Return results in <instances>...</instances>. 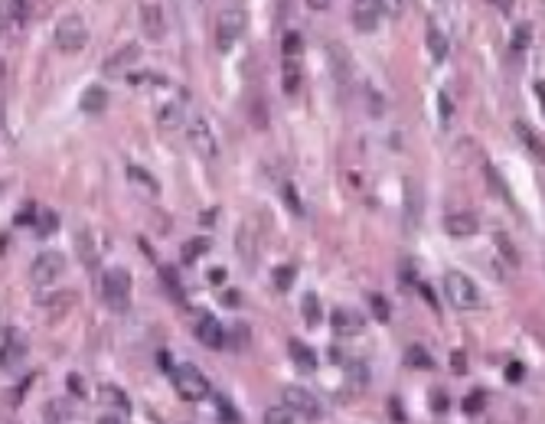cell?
I'll list each match as a JSON object with an SVG mask.
<instances>
[{"label": "cell", "instance_id": "7402d4cb", "mask_svg": "<svg viewBox=\"0 0 545 424\" xmlns=\"http://www.w3.org/2000/svg\"><path fill=\"white\" fill-rule=\"evenodd\" d=\"M105 105H108V92L101 85H88L82 92V98H79V108L85 114H98V111H105Z\"/></svg>", "mask_w": 545, "mask_h": 424}, {"label": "cell", "instance_id": "bcb514c9", "mask_svg": "<svg viewBox=\"0 0 545 424\" xmlns=\"http://www.w3.org/2000/svg\"><path fill=\"white\" fill-rule=\"evenodd\" d=\"M219 408H222V414L229 418V424H239V414L229 408V401H226V398H219Z\"/></svg>", "mask_w": 545, "mask_h": 424}, {"label": "cell", "instance_id": "5b68a950", "mask_svg": "<svg viewBox=\"0 0 545 424\" xmlns=\"http://www.w3.org/2000/svg\"><path fill=\"white\" fill-rule=\"evenodd\" d=\"M170 375H173V388H177V395L183 401H203V398H209V379L196 366H177Z\"/></svg>", "mask_w": 545, "mask_h": 424}, {"label": "cell", "instance_id": "e575fe53", "mask_svg": "<svg viewBox=\"0 0 545 424\" xmlns=\"http://www.w3.org/2000/svg\"><path fill=\"white\" fill-rule=\"evenodd\" d=\"M346 375H350V385H353V388H363V385H369V369L363 366V362H353V366L346 369Z\"/></svg>", "mask_w": 545, "mask_h": 424}, {"label": "cell", "instance_id": "7a4b0ae2", "mask_svg": "<svg viewBox=\"0 0 545 424\" xmlns=\"http://www.w3.org/2000/svg\"><path fill=\"white\" fill-rule=\"evenodd\" d=\"M444 294L457 310H477L480 307V288L467 277L463 271H448L444 274Z\"/></svg>", "mask_w": 545, "mask_h": 424}, {"label": "cell", "instance_id": "52a82bcc", "mask_svg": "<svg viewBox=\"0 0 545 424\" xmlns=\"http://www.w3.org/2000/svg\"><path fill=\"white\" fill-rule=\"evenodd\" d=\"M186 140L193 144V151L206 157V160H216L219 157V144H216V134H213V127L206 121L203 114H193L190 124H186Z\"/></svg>", "mask_w": 545, "mask_h": 424}, {"label": "cell", "instance_id": "7bdbcfd3", "mask_svg": "<svg viewBox=\"0 0 545 424\" xmlns=\"http://www.w3.org/2000/svg\"><path fill=\"white\" fill-rule=\"evenodd\" d=\"M448 395H444V392H441V388H435V392H431V411H435V414H441V411H448Z\"/></svg>", "mask_w": 545, "mask_h": 424}, {"label": "cell", "instance_id": "9f6ffc18", "mask_svg": "<svg viewBox=\"0 0 545 424\" xmlns=\"http://www.w3.org/2000/svg\"><path fill=\"white\" fill-rule=\"evenodd\" d=\"M385 3H392V7H396V10H398V7H402V0H385Z\"/></svg>", "mask_w": 545, "mask_h": 424}, {"label": "cell", "instance_id": "d4e9b609", "mask_svg": "<svg viewBox=\"0 0 545 424\" xmlns=\"http://www.w3.org/2000/svg\"><path fill=\"white\" fill-rule=\"evenodd\" d=\"M40 303H46L53 316H62L69 307L75 303V290H59V294H56V301H49V297H40Z\"/></svg>", "mask_w": 545, "mask_h": 424}, {"label": "cell", "instance_id": "ac0fdd59", "mask_svg": "<svg viewBox=\"0 0 545 424\" xmlns=\"http://www.w3.org/2000/svg\"><path fill=\"white\" fill-rule=\"evenodd\" d=\"M300 82H304L300 59H284V62H281V88H284V95H298Z\"/></svg>", "mask_w": 545, "mask_h": 424}, {"label": "cell", "instance_id": "f1b7e54d", "mask_svg": "<svg viewBox=\"0 0 545 424\" xmlns=\"http://www.w3.org/2000/svg\"><path fill=\"white\" fill-rule=\"evenodd\" d=\"M261 424H294V411L287 408V405H274V408L265 411Z\"/></svg>", "mask_w": 545, "mask_h": 424}, {"label": "cell", "instance_id": "d590c367", "mask_svg": "<svg viewBox=\"0 0 545 424\" xmlns=\"http://www.w3.org/2000/svg\"><path fill=\"white\" fill-rule=\"evenodd\" d=\"M529 40H532V29L522 23V27H516V33H513V42H509V49H513V53H522V49L529 46Z\"/></svg>", "mask_w": 545, "mask_h": 424}, {"label": "cell", "instance_id": "7c38bea8", "mask_svg": "<svg viewBox=\"0 0 545 424\" xmlns=\"http://www.w3.org/2000/svg\"><path fill=\"white\" fill-rule=\"evenodd\" d=\"M141 29H144L147 40H164L167 20H164L160 3H144V7H141Z\"/></svg>", "mask_w": 545, "mask_h": 424}, {"label": "cell", "instance_id": "8fae6325", "mask_svg": "<svg viewBox=\"0 0 545 424\" xmlns=\"http://www.w3.org/2000/svg\"><path fill=\"white\" fill-rule=\"evenodd\" d=\"M27 356V336L20 329H7L3 333V342H0V369H16Z\"/></svg>", "mask_w": 545, "mask_h": 424}, {"label": "cell", "instance_id": "b9f144b4", "mask_svg": "<svg viewBox=\"0 0 545 424\" xmlns=\"http://www.w3.org/2000/svg\"><path fill=\"white\" fill-rule=\"evenodd\" d=\"M487 179H490V186H493V192H500V196H506L509 199V192H506V186H503V177L493 170V166H487Z\"/></svg>", "mask_w": 545, "mask_h": 424}, {"label": "cell", "instance_id": "277c9868", "mask_svg": "<svg viewBox=\"0 0 545 424\" xmlns=\"http://www.w3.org/2000/svg\"><path fill=\"white\" fill-rule=\"evenodd\" d=\"M88 42V27L79 14H69L56 23V49L59 53H79Z\"/></svg>", "mask_w": 545, "mask_h": 424}, {"label": "cell", "instance_id": "7dc6e473", "mask_svg": "<svg viewBox=\"0 0 545 424\" xmlns=\"http://www.w3.org/2000/svg\"><path fill=\"white\" fill-rule=\"evenodd\" d=\"M441 121L444 124L450 121V98L448 95H441Z\"/></svg>", "mask_w": 545, "mask_h": 424}, {"label": "cell", "instance_id": "816d5d0a", "mask_svg": "<svg viewBox=\"0 0 545 424\" xmlns=\"http://www.w3.org/2000/svg\"><path fill=\"white\" fill-rule=\"evenodd\" d=\"M535 95H539V101H542V108H545V82H535Z\"/></svg>", "mask_w": 545, "mask_h": 424}, {"label": "cell", "instance_id": "3957f363", "mask_svg": "<svg viewBox=\"0 0 545 424\" xmlns=\"http://www.w3.org/2000/svg\"><path fill=\"white\" fill-rule=\"evenodd\" d=\"M248 27V16L242 7H229V10H222L216 20V46L219 53H229L235 49V42L242 40V33Z\"/></svg>", "mask_w": 545, "mask_h": 424}, {"label": "cell", "instance_id": "60d3db41", "mask_svg": "<svg viewBox=\"0 0 545 424\" xmlns=\"http://www.w3.org/2000/svg\"><path fill=\"white\" fill-rule=\"evenodd\" d=\"M369 303H372V314H376V320H382V323H385V320H389V303L382 301L379 294H372V297H369Z\"/></svg>", "mask_w": 545, "mask_h": 424}, {"label": "cell", "instance_id": "d6986e66", "mask_svg": "<svg viewBox=\"0 0 545 424\" xmlns=\"http://www.w3.org/2000/svg\"><path fill=\"white\" fill-rule=\"evenodd\" d=\"M75 251H79V261L85 264V271H95L98 248H95V238H92V232H88V229L75 232Z\"/></svg>", "mask_w": 545, "mask_h": 424}, {"label": "cell", "instance_id": "4fadbf2b", "mask_svg": "<svg viewBox=\"0 0 545 424\" xmlns=\"http://www.w3.org/2000/svg\"><path fill=\"white\" fill-rule=\"evenodd\" d=\"M444 232L450 238H470V235L480 232V219L474 212H450L448 219H444Z\"/></svg>", "mask_w": 545, "mask_h": 424}, {"label": "cell", "instance_id": "1f68e13d", "mask_svg": "<svg viewBox=\"0 0 545 424\" xmlns=\"http://www.w3.org/2000/svg\"><path fill=\"white\" fill-rule=\"evenodd\" d=\"M160 277H164L167 290H170V297H177V301H183V284H180L177 271H173L170 264H160Z\"/></svg>", "mask_w": 545, "mask_h": 424}, {"label": "cell", "instance_id": "f35d334b", "mask_svg": "<svg viewBox=\"0 0 545 424\" xmlns=\"http://www.w3.org/2000/svg\"><path fill=\"white\" fill-rule=\"evenodd\" d=\"M10 10H14V23L23 27V23H27V14H29V0H10Z\"/></svg>", "mask_w": 545, "mask_h": 424}, {"label": "cell", "instance_id": "ba28073f", "mask_svg": "<svg viewBox=\"0 0 545 424\" xmlns=\"http://www.w3.org/2000/svg\"><path fill=\"white\" fill-rule=\"evenodd\" d=\"M281 395H284V405H287L291 411H294V414H304L307 421H320V418H324V405H320V401H317V398L311 395L307 388H298V385H287V388L281 392Z\"/></svg>", "mask_w": 545, "mask_h": 424}, {"label": "cell", "instance_id": "74e56055", "mask_svg": "<svg viewBox=\"0 0 545 424\" xmlns=\"http://www.w3.org/2000/svg\"><path fill=\"white\" fill-rule=\"evenodd\" d=\"M483 405H487V395H483V392H474V395L463 398V411H467V414H480Z\"/></svg>", "mask_w": 545, "mask_h": 424}, {"label": "cell", "instance_id": "6f0895ef", "mask_svg": "<svg viewBox=\"0 0 545 424\" xmlns=\"http://www.w3.org/2000/svg\"><path fill=\"white\" fill-rule=\"evenodd\" d=\"M196 3H203V0H196Z\"/></svg>", "mask_w": 545, "mask_h": 424}, {"label": "cell", "instance_id": "8992f818", "mask_svg": "<svg viewBox=\"0 0 545 424\" xmlns=\"http://www.w3.org/2000/svg\"><path fill=\"white\" fill-rule=\"evenodd\" d=\"M62 271H66V258L59 251H43L29 264V277H33L36 288H53L56 281L62 277Z\"/></svg>", "mask_w": 545, "mask_h": 424}, {"label": "cell", "instance_id": "9a60e30c", "mask_svg": "<svg viewBox=\"0 0 545 424\" xmlns=\"http://www.w3.org/2000/svg\"><path fill=\"white\" fill-rule=\"evenodd\" d=\"M513 127H516L519 144H522V147H526V151L535 157V164H545V140L539 137V131H535V127H529L526 121H516Z\"/></svg>", "mask_w": 545, "mask_h": 424}, {"label": "cell", "instance_id": "681fc988", "mask_svg": "<svg viewBox=\"0 0 545 424\" xmlns=\"http://www.w3.org/2000/svg\"><path fill=\"white\" fill-rule=\"evenodd\" d=\"M199 222H206V225H213V222H216V209H206L203 216H199Z\"/></svg>", "mask_w": 545, "mask_h": 424}, {"label": "cell", "instance_id": "f5cc1de1", "mask_svg": "<svg viewBox=\"0 0 545 424\" xmlns=\"http://www.w3.org/2000/svg\"><path fill=\"white\" fill-rule=\"evenodd\" d=\"M98 424H121V421H118L114 414H101V418H98Z\"/></svg>", "mask_w": 545, "mask_h": 424}, {"label": "cell", "instance_id": "c3c4849f", "mask_svg": "<svg viewBox=\"0 0 545 424\" xmlns=\"http://www.w3.org/2000/svg\"><path fill=\"white\" fill-rule=\"evenodd\" d=\"M389 411H396V421H398V424H405V414H402V405H398L396 398L389 401Z\"/></svg>", "mask_w": 545, "mask_h": 424}, {"label": "cell", "instance_id": "603a6c76", "mask_svg": "<svg viewBox=\"0 0 545 424\" xmlns=\"http://www.w3.org/2000/svg\"><path fill=\"white\" fill-rule=\"evenodd\" d=\"M428 53L435 62L448 55V36H444V29H437V23H428Z\"/></svg>", "mask_w": 545, "mask_h": 424}, {"label": "cell", "instance_id": "2e32d148", "mask_svg": "<svg viewBox=\"0 0 545 424\" xmlns=\"http://www.w3.org/2000/svg\"><path fill=\"white\" fill-rule=\"evenodd\" d=\"M124 177H128V183H131V186H134L141 196H147V199H157V192H160V183L150 177L144 166H128V170H124Z\"/></svg>", "mask_w": 545, "mask_h": 424}, {"label": "cell", "instance_id": "f6af8a7d", "mask_svg": "<svg viewBox=\"0 0 545 424\" xmlns=\"http://www.w3.org/2000/svg\"><path fill=\"white\" fill-rule=\"evenodd\" d=\"M522 375H526V369H522L519 362H509V369H506V379H509V382H519Z\"/></svg>", "mask_w": 545, "mask_h": 424}, {"label": "cell", "instance_id": "836d02e7", "mask_svg": "<svg viewBox=\"0 0 545 424\" xmlns=\"http://www.w3.org/2000/svg\"><path fill=\"white\" fill-rule=\"evenodd\" d=\"M493 238H496V248L503 251V258L509 261L513 268H516V264H519V251H516V248H513V242H509V235H503V232H500V235H493Z\"/></svg>", "mask_w": 545, "mask_h": 424}, {"label": "cell", "instance_id": "30bf717a", "mask_svg": "<svg viewBox=\"0 0 545 424\" xmlns=\"http://www.w3.org/2000/svg\"><path fill=\"white\" fill-rule=\"evenodd\" d=\"M137 62H141V46H137V42H124V46H118V49L101 62V72H105V75H128Z\"/></svg>", "mask_w": 545, "mask_h": 424}, {"label": "cell", "instance_id": "ab89813d", "mask_svg": "<svg viewBox=\"0 0 545 424\" xmlns=\"http://www.w3.org/2000/svg\"><path fill=\"white\" fill-rule=\"evenodd\" d=\"M36 216H40V212H36V205L27 203L20 212H16V225H33V222H36Z\"/></svg>", "mask_w": 545, "mask_h": 424}, {"label": "cell", "instance_id": "f907efd6", "mask_svg": "<svg viewBox=\"0 0 545 424\" xmlns=\"http://www.w3.org/2000/svg\"><path fill=\"white\" fill-rule=\"evenodd\" d=\"M307 7H314V10H327L330 0H307Z\"/></svg>", "mask_w": 545, "mask_h": 424}, {"label": "cell", "instance_id": "f546056e", "mask_svg": "<svg viewBox=\"0 0 545 424\" xmlns=\"http://www.w3.org/2000/svg\"><path fill=\"white\" fill-rule=\"evenodd\" d=\"M209 245H213L209 238H193V242H186V245H183V264H193L199 255L209 251Z\"/></svg>", "mask_w": 545, "mask_h": 424}, {"label": "cell", "instance_id": "8d00e7d4", "mask_svg": "<svg viewBox=\"0 0 545 424\" xmlns=\"http://www.w3.org/2000/svg\"><path fill=\"white\" fill-rule=\"evenodd\" d=\"M281 199L291 205V212H294V216H304V205H300V199H298V190H294L291 183H284V186H281Z\"/></svg>", "mask_w": 545, "mask_h": 424}, {"label": "cell", "instance_id": "6da1fadb", "mask_svg": "<svg viewBox=\"0 0 545 424\" xmlns=\"http://www.w3.org/2000/svg\"><path fill=\"white\" fill-rule=\"evenodd\" d=\"M101 301L108 303L111 310L124 314L128 303H131V274L124 268H108L101 277Z\"/></svg>", "mask_w": 545, "mask_h": 424}, {"label": "cell", "instance_id": "5bb4252c", "mask_svg": "<svg viewBox=\"0 0 545 424\" xmlns=\"http://www.w3.org/2000/svg\"><path fill=\"white\" fill-rule=\"evenodd\" d=\"M196 336H199V342L209 346V349H222V346H226V329H222V323H219L216 316H199Z\"/></svg>", "mask_w": 545, "mask_h": 424}, {"label": "cell", "instance_id": "484cf974", "mask_svg": "<svg viewBox=\"0 0 545 424\" xmlns=\"http://www.w3.org/2000/svg\"><path fill=\"white\" fill-rule=\"evenodd\" d=\"M101 401H108L111 408L118 411H131V398L124 395L118 385H101Z\"/></svg>", "mask_w": 545, "mask_h": 424}, {"label": "cell", "instance_id": "ffe728a7", "mask_svg": "<svg viewBox=\"0 0 545 424\" xmlns=\"http://www.w3.org/2000/svg\"><path fill=\"white\" fill-rule=\"evenodd\" d=\"M157 127L160 131H177V127H183V105L180 101H167V105H160L157 108Z\"/></svg>", "mask_w": 545, "mask_h": 424}, {"label": "cell", "instance_id": "44dd1931", "mask_svg": "<svg viewBox=\"0 0 545 424\" xmlns=\"http://www.w3.org/2000/svg\"><path fill=\"white\" fill-rule=\"evenodd\" d=\"M287 353H291V359H294V366H298L300 372H314L317 369V356H314V349H311L307 342L291 340V342H287Z\"/></svg>", "mask_w": 545, "mask_h": 424}, {"label": "cell", "instance_id": "d6a6232c", "mask_svg": "<svg viewBox=\"0 0 545 424\" xmlns=\"http://www.w3.org/2000/svg\"><path fill=\"white\" fill-rule=\"evenodd\" d=\"M56 229H59V216L49 212V209H43L40 216H36V232H40V238H46V235L56 232Z\"/></svg>", "mask_w": 545, "mask_h": 424}, {"label": "cell", "instance_id": "db71d44e", "mask_svg": "<svg viewBox=\"0 0 545 424\" xmlns=\"http://www.w3.org/2000/svg\"><path fill=\"white\" fill-rule=\"evenodd\" d=\"M454 372H463V356H461V353H454Z\"/></svg>", "mask_w": 545, "mask_h": 424}, {"label": "cell", "instance_id": "cb8c5ba5", "mask_svg": "<svg viewBox=\"0 0 545 424\" xmlns=\"http://www.w3.org/2000/svg\"><path fill=\"white\" fill-rule=\"evenodd\" d=\"M300 314H304V323H307V327H317V323L324 320L320 297H317V294H304V301H300Z\"/></svg>", "mask_w": 545, "mask_h": 424}, {"label": "cell", "instance_id": "9c48e42d", "mask_svg": "<svg viewBox=\"0 0 545 424\" xmlns=\"http://www.w3.org/2000/svg\"><path fill=\"white\" fill-rule=\"evenodd\" d=\"M385 0H353V27L359 33H376L385 16Z\"/></svg>", "mask_w": 545, "mask_h": 424}, {"label": "cell", "instance_id": "83f0119b", "mask_svg": "<svg viewBox=\"0 0 545 424\" xmlns=\"http://www.w3.org/2000/svg\"><path fill=\"white\" fill-rule=\"evenodd\" d=\"M300 53H304V42H300V33H294V29H287L284 40H281V55L284 59H300Z\"/></svg>", "mask_w": 545, "mask_h": 424}, {"label": "cell", "instance_id": "e0dca14e", "mask_svg": "<svg viewBox=\"0 0 545 424\" xmlns=\"http://www.w3.org/2000/svg\"><path fill=\"white\" fill-rule=\"evenodd\" d=\"M330 323H333V329H337L340 336H356V333L363 329V323H366V320L356 314V310H346V307H340V310H333V320H330Z\"/></svg>", "mask_w": 545, "mask_h": 424}, {"label": "cell", "instance_id": "ee69618b", "mask_svg": "<svg viewBox=\"0 0 545 424\" xmlns=\"http://www.w3.org/2000/svg\"><path fill=\"white\" fill-rule=\"evenodd\" d=\"M69 388H72V395H75V398L85 395V382L79 379V375H69Z\"/></svg>", "mask_w": 545, "mask_h": 424}, {"label": "cell", "instance_id": "4316f807", "mask_svg": "<svg viewBox=\"0 0 545 424\" xmlns=\"http://www.w3.org/2000/svg\"><path fill=\"white\" fill-rule=\"evenodd\" d=\"M405 362H409L411 369H431V366H435V359L428 356V349H424V346H409Z\"/></svg>", "mask_w": 545, "mask_h": 424}, {"label": "cell", "instance_id": "4dcf8cb0", "mask_svg": "<svg viewBox=\"0 0 545 424\" xmlns=\"http://www.w3.org/2000/svg\"><path fill=\"white\" fill-rule=\"evenodd\" d=\"M294 277H298V268H294V264H278V268H274V288L287 290L294 284Z\"/></svg>", "mask_w": 545, "mask_h": 424}, {"label": "cell", "instance_id": "11a10c76", "mask_svg": "<svg viewBox=\"0 0 545 424\" xmlns=\"http://www.w3.org/2000/svg\"><path fill=\"white\" fill-rule=\"evenodd\" d=\"M3 27H7V16H3V7H0V33H3Z\"/></svg>", "mask_w": 545, "mask_h": 424}]
</instances>
